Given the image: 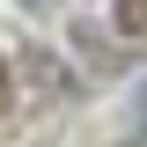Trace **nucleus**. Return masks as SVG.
<instances>
[{
  "instance_id": "2",
  "label": "nucleus",
  "mask_w": 147,
  "mask_h": 147,
  "mask_svg": "<svg viewBox=\"0 0 147 147\" xmlns=\"http://www.w3.org/2000/svg\"><path fill=\"white\" fill-rule=\"evenodd\" d=\"M74 44H81V59H88V66H103V74H118V66H125V52H118L96 22H74Z\"/></svg>"
},
{
  "instance_id": "3",
  "label": "nucleus",
  "mask_w": 147,
  "mask_h": 147,
  "mask_svg": "<svg viewBox=\"0 0 147 147\" xmlns=\"http://www.w3.org/2000/svg\"><path fill=\"white\" fill-rule=\"evenodd\" d=\"M110 22L118 37H147V0H110Z\"/></svg>"
},
{
  "instance_id": "1",
  "label": "nucleus",
  "mask_w": 147,
  "mask_h": 147,
  "mask_svg": "<svg viewBox=\"0 0 147 147\" xmlns=\"http://www.w3.org/2000/svg\"><path fill=\"white\" fill-rule=\"evenodd\" d=\"M15 66L30 74V88H37V96H81V74H74L52 44H22V59H15Z\"/></svg>"
},
{
  "instance_id": "6",
  "label": "nucleus",
  "mask_w": 147,
  "mask_h": 147,
  "mask_svg": "<svg viewBox=\"0 0 147 147\" xmlns=\"http://www.w3.org/2000/svg\"><path fill=\"white\" fill-rule=\"evenodd\" d=\"M22 7H30V15H44V7H52V0H22Z\"/></svg>"
},
{
  "instance_id": "5",
  "label": "nucleus",
  "mask_w": 147,
  "mask_h": 147,
  "mask_svg": "<svg viewBox=\"0 0 147 147\" xmlns=\"http://www.w3.org/2000/svg\"><path fill=\"white\" fill-rule=\"evenodd\" d=\"M7 81H15V66H7V59H0V103H7Z\"/></svg>"
},
{
  "instance_id": "4",
  "label": "nucleus",
  "mask_w": 147,
  "mask_h": 147,
  "mask_svg": "<svg viewBox=\"0 0 147 147\" xmlns=\"http://www.w3.org/2000/svg\"><path fill=\"white\" fill-rule=\"evenodd\" d=\"M125 140H147V81H140V96H132V125H125Z\"/></svg>"
}]
</instances>
